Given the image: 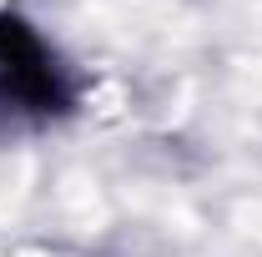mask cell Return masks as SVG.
Returning <instances> with one entry per match:
<instances>
[{"mask_svg": "<svg viewBox=\"0 0 262 257\" xmlns=\"http://www.w3.org/2000/svg\"><path fill=\"white\" fill-rule=\"evenodd\" d=\"M0 106L31 121L76 111V81L26 15L0 10Z\"/></svg>", "mask_w": 262, "mask_h": 257, "instance_id": "cell-1", "label": "cell"}]
</instances>
